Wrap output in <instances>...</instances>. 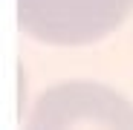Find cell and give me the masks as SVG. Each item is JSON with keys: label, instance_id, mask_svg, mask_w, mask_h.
Returning <instances> with one entry per match:
<instances>
[{"label": "cell", "instance_id": "obj_1", "mask_svg": "<svg viewBox=\"0 0 133 130\" xmlns=\"http://www.w3.org/2000/svg\"><path fill=\"white\" fill-rule=\"evenodd\" d=\"M23 130H133V104L98 81H61L38 95Z\"/></svg>", "mask_w": 133, "mask_h": 130}, {"label": "cell", "instance_id": "obj_2", "mask_svg": "<svg viewBox=\"0 0 133 130\" xmlns=\"http://www.w3.org/2000/svg\"><path fill=\"white\" fill-rule=\"evenodd\" d=\"M15 9L26 35L55 46H81L119 29L133 0H17Z\"/></svg>", "mask_w": 133, "mask_h": 130}]
</instances>
